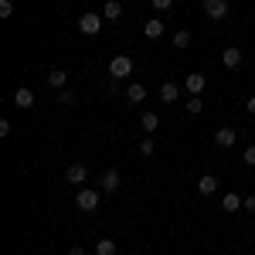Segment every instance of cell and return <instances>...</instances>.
I'll return each instance as SVG.
<instances>
[{
    "instance_id": "cell-1",
    "label": "cell",
    "mask_w": 255,
    "mask_h": 255,
    "mask_svg": "<svg viewBox=\"0 0 255 255\" xmlns=\"http://www.w3.org/2000/svg\"><path fill=\"white\" fill-rule=\"evenodd\" d=\"M129 75H133V58L129 55H116V58L109 61V79L123 82V79H129Z\"/></svg>"
},
{
    "instance_id": "cell-2",
    "label": "cell",
    "mask_w": 255,
    "mask_h": 255,
    "mask_svg": "<svg viewBox=\"0 0 255 255\" xmlns=\"http://www.w3.org/2000/svg\"><path fill=\"white\" fill-rule=\"evenodd\" d=\"M79 31L85 34V38H92V34H99V31H102V14H96V10L82 14V17H79Z\"/></svg>"
},
{
    "instance_id": "cell-3",
    "label": "cell",
    "mask_w": 255,
    "mask_h": 255,
    "mask_svg": "<svg viewBox=\"0 0 255 255\" xmlns=\"http://www.w3.org/2000/svg\"><path fill=\"white\" fill-rule=\"evenodd\" d=\"M75 208H79V211H96V208H99V191L82 187L79 194H75Z\"/></svg>"
},
{
    "instance_id": "cell-4",
    "label": "cell",
    "mask_w": 255,
    "mask_h": 255,
    "mask_svg": "<svg viewBox=\"0 0 255 255\" xmlns=\"http://www.w3.org/2000/svg\"><path fill=\"white\" fill-rule=\"evenodd\" d=\"M201 7H204V14H208L211 20L228 17V0H201Z\"/></svg>"
},
{
    "instance_id": "cell-5",
    "label": "cell",
    "mask_w": 255,
    "mask_h": 255,
    "mask_svg": "<svg viewBox=\"0 0 255 255\" xmlns=\"http://www.w3.org/2000/svg\"><path fill=\"white\" fill-rule=\"evenodd\" d=\"M238 143V129H232V126H221V129H215V146H221V150H232Z\"/></svg>"
},
{
    "instance_id": "cell-6",
    "label": "cell",
    "mask_w": 255,
    "mask_h": 255,
    "mask_svg": "<svg viewBox=\"0 0 255 255\" xmlns=\"http://www.w3.org/2000/svg\"><path fill=\"white\" fill-rule=\"evenodd\" d=\"M238 208H245V197H238V191H228V194L221 197V211H228V215H235Z\"/></svg>"
},
{
    "instance_id": "cell-7",
    "label": "cell",
    "mask_w": 255,
    "mask_h": 255,
    "mask_svg": "<svg viewBox=\"0 0 255 255\" xmlns=\"http://www.w3.org/2000/svg\"><path fill=\"white\" fill-rule=\"evenodd\" d=\"M204 85H208V79H204L201 72H194V75H187V79H184V89H187L191 96H201V92H204Z\"/></svg>"
},
{
    "instance_id": "cell-8",
    "label": "cell",
    "mask_w": 255,
    "mask_h": 255,
    "mask_svg": "<svg viewBox=\"0 0 255 255\" xmlns=\"http://www.w3.org/2000/svg\"><path fill=\"white\" fill-rule=\"evenodd\" d=\"M215 191H218V177L215 174H204L201 180H197V194L201 197H211Z\"/></svg>"
},
{
    "instance_id": "cell-9",
    "label": "cell",
    "mask_w": 255,
    "mask_h": 255,
    "mask_svg": "<svg viewBox=\"0 0 255 255\" xmlns=\"http://www.w3.org/2000/svg\"><path fill=\"white\" fill-rule=\"evenodd\" d=\"M143 99H146V85L129 82V85H126V102H129V106H136V102H143Z\"/></svg>"
},
{
    "instance_id": "cell-10",
    "label": "cell",
    "mask_w": 255,
    "mask_h": 255,
    "mask_svg": "<svg viewBox=\"0 0 255 255\" xmlns=\"http://www.w3.org/2000/svg\"><path fill=\"white\" fill-rule=\"evenodd\" d=\"M85 177H89L85 163H72V167L65 170V180H68V184H85Z\"/></svg>"
},
{
    "instance_id": "cell-11",
    "label": "cell",
    "mask_w": 255,
    "mask_h": 255,
    "mask_svg": "<svg viewBox=\"0 0 255 255\" xmlns=\"http://www.w3.org/2000/svg\"><path fill=\"white\" fill-rule=\"evenodd\" d=\"M14 106H20V109H31V106H34V92H31L27 85H20L17 92H14Z\"/></svg>"
},
{
    "instance_id": "cell-12",
    "label": "cell",
    "mask_w": 255,
    "mask_h": 255,
    "mask_svg": "<svg viewBox=\"0 0 255 255\" xmlns=\"http://www.w3.org/2000/svg\"><path fill=\"white\" fill-rule=\"evenodd\" d=\"M99 184H102V194H113V191H119V170H106Z\"/></svg>"
},
{
    "instance_id": "cell-13",
    "label": "cell",
    "mask_w": 255,
    "mask_h": 255,
    "mask_svg": "<svg viewBox=\"0 0 255 255\" xmlns=\"http://www.w3.org/2000/svg\"><path fill=\"white\" fill-rule=\"evenodd\" d=\"M221 65L225 68H238L242 65V48H225L221 51Z\"/></svg>"
},
{
    "instance_id": "cell-14",
    "label": "cell",
    "mask_w": 255,
    "mask_h": 255,
    "mask_svg": "<svg viewBox=\"0 0 255 255\" xmlns=\"http://www.w3.org/2000/svg\"><path fill=\"white\" fill-rule=\"evenodd\" d=\"M180 99V85L177 82H163L160 85V102H177Z\"/></svg>"
},
{
    "instance_id": "cell-15",
    "label": "cell",
    "mask_w": 255,
    "mask_h": 255,
    "mask_svg": "<svg viewBox=\"0 0 255 255\" xmlns=\"http://www.w3.org/2000/svg\"><path fill=\"white\" fill-rule=\"evenodd\" d=\"M102 17H106V20H119V17H123V3H119V0H106Z\"/></svg>"
},
{
    "instance_id": "cell-16",
    "label": "cell",
    "mask_w": 255,
    "mask_h": 255,
    "mask_svg": "<svg viewBox=\"0 0 255 255\" xmlns=\"http://www.w3.org/2000/svg\"><path fill=\"white\" fill-rule=\"evenodd\" d=\"M139 126H143L146 133H157L160 129V116L157 113H143V116H139Z\"/></svg>"
},
{
    "instance_id": "cell-17",
    "label": "cell",
    "mask_w": 255,
    "mask_h": 255,
    "mask_svg": "<svg viewBox=\"0 0 255 255\" xmlns=\"http://www.w3.org/2000/svg\"><path fill=\"white\" fill-rule=\"evenodd\" d=\"M65 82H68V72H61V68H51L48 72V85L51 89H65Z\"/></svg>"
},
{
    "instance_id": "cell-18",
    "label": "cell",
    "mask_w": 255,
    "mask_h": 255,
    "mask_svg": "<svg viewBox=\"0 0 255 255\" xmlns=\"http://www.w3.org/2000/svg\"><path fill=\"white\" fill-rule=\"evenodd\" d=\"M143 34L146 38H163V20H146L143 24Z\"/></svg>"
},
{
    "instance_id": "cell-19",
    "label": "cell",
    "mask_w": 255,
    "mask_h": 255,
    "mask_svg": "<svg viewBox=\"0 0 255 255\" xmlns=\"http://www.w3.org/2000/svg\"><path fill=\"white\" fill-rule=\"evenodd\" d=\"M96 255H116V242H113V238H99L96 242Z\"/></svg>"
},
{
    "instance_id": "cell-20",
    "label": "cell",
    "mask_w": 255,
    "mask_h": 255,
    "mask_svg": "<svg viewBox=\"0 0 255 255\" xmlns=\"http://www.w3.org/2000/svg\"><path fill=\"white\" fill-rule=\"evenodd\" d=\"M75 102H79V99H75V92H72V89H58V106H65V109H68V106H75Z\"/></svg>"
},
{
    "instance_id": "cell-21",
    "label": "cell",
    "mask_w": 255,
    "mask_h": 255,
    "mask_svg": "<svg viewBox=\"0 0 255 255\" xmlns=\"http://www.w3.org/2000/svg\"><path fill=\"white\" fill-rule=\"evenodd\" d=\"M184 109H187L191 116H197V113L204 109V102H201V96H191V99H187V102H184Z\"/></svg>"
},
{
    "instance_id": "cell-22",
    "label": "cell",
    "mask_w": 255,
    "mask_h": 255,
    "mask_svg": "<svg viewBox=\"0 0 255 255\" xmlns=\"http://www.w3.org/2000/svg\"><path fill=\"white\" fill-rule=\"evenodd\" d=\"M191 44V31H177L174 34V48H187Z\"/></svg>"
},
{
    "instance_id": "cell-23",
    "label": "cell",
    "mask_w": 255,
    "mask_h": 255,
    "mask_svg": "<svg viewBox=\"0 0 255 255\" xmlns=\"http://www.w3.org/2000/svg\"><path fill=\"white\" fill-rule=\"evenodd\" d=\"M153 150H157V143H153V139H150V136H146V139H143V143H139V153H143V157H150Z\"/></svg>"
},
{
    "instance_id": "cell-24",
    "label": "cell",
    "mask_w": 255,
    "mask_h": 255,
    "mask_svg": "<svg viewBox=\"0 0 255 255\" xmlns=\"http://www.w3.org/2000/svg\"><path fill=\"white\" fill-rule=\"evenodd\" d=\"M242 160H245L249 167H255V143H252V146H245V153H242Z\"/></svg>"
},
{
    "instance_id": "cell-25",
    "label": "cell",
    "mask_w": 255,
    "mask_h": 255,
    "mask_svg": "<svg viewBox=\"0 0 255 255\" xmlns=\"http://www.w3.org/2000/svg\"><path fill=\"white\" fill-rule=\"evenodd\" d=\"M14 14V3L10 0H0V17H10Z\"/></svg>"
},
{
    "instance_id": "cell-26",
    "label": "cell",
    "mask_w": 255,
    "mask_h": 255,
    "mask_svg": "<svg viewBox=\"0 0 255 255\" xmlns=\"http://www.w3.org/2000/svg\"><path fill=\"white\" fill-rule=\"evenodd\" d=\"M153 3V10H170L174 7V0H150Z\"/></svg>"
},
{
    "instance_id": "cell-27",
    "label": "cell",
    "mask_w": 255,
    "mask_h": 255,
    "mask_svg": "<svg viewBox=\"0 0 255 255\" xmlns=\"http://www.w3.org/2000/svg\"><path fill=\"white\" fill-rule=\"evenodd\" d=\"M0 136H10V119H0Z\"/></svg>"
},
{
    "instance_id": "cell-28",
    "label": "cell",
    "mask_w": 255,
    "mask_h": 255,
    "mask_svg": "<svg viewBox=\"0 0 255 255\" xmlns=\"http://www.w3.org/2000/svg\"><path fill=\"white\" fill-rule=\"evenodd\" d=\"M245 211H255V194L245 197Z\"/></svg>"
},
{
    "instance_id": "cell-29",
    "label": "cell",
    "mask_w": 255,
    "mask_h": 255,
    "mask_svg": "<svg viewBox=\"0 0 255 255\" xmlns=\"http://www.w3.org/2000/svg\"><path fill=\"white\" fill-rule=\"evenodd\" d=\"M245 109H249V113L255 116V96H249V99H245Z\"/></svg>"
},
{
    "instance_id": "cell-30",
    "label": "cell",
    "mask_w": 255,
    "mask_h": 255,
    "mask_svg": "<svg viewBox=\"0 0 255 255\" xmlns=\"http://www.w3.org/2000/svg\"><path fill=\"white\" fill-rule=\"evenodd\" d=\"M68 255H85V249H82V245H72V249H68Z\"/></svg>"
},
{
    "instance_id": "cell-31",
    "label": "cell",
    "mask_w": 255,
    "mask_h": 255,
    "mask_svg": "<svg viewBox=\"0 0 255 255\" xmlns=\"http://www.w3.org/2000/svg\"><path fill=\"white\" fill-rule=\"evenodd\" d=\"M252 20H255V17H252Z\"/></svg>"
}]
</instances>
